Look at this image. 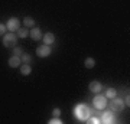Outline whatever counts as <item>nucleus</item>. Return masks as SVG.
Masks as SVG:
<instances>
[{
	"mask_svg": "<svg viewBox=\"0 0 130 124\" xmlns=\"http://www.w3.org/2000/svg\"><path fill=\"white\" fill-rule=\"evenodd\" d=\"M48 123H49V124H64V121H62L59 117H52Z\"/></svg>",
	"mask_w": 130,
	"mask_h": 124,
	"instance_id": "obj_19",
	"label": "nucleus"
},
{
	"mask_svg": "<svg viewBox=\"0 0 130 124\" xmlns=\"http://www.w3.org/2000/svg\"><path fill=\"white\" fill-rule=\"evenodd\" d=\"M7 65H9L10 68H19V66L22 65V59H20V56L12 55L9 59H7Z\"/></svg>",
	"mask_w": 130,
	"mask_h": 124,
	"instance_id": "obj_9",
	"label": "nucleus"
},
{
	"mask_svg": "<svg viewBox=\"0 0 130 124\" xmlns=\"http://www.w3.org/2000/svg\"><path fill=\"white\" fill-rule=\"evenodd\" d=\"M16 36H18V38H22V39L28 38V36H29V30H28V28H19L18 30H16Z\"/></svg>",
	"mask_w": 130,
	"mask_h": 124,
	"instance_id": "obj_14",
	"label": "nucleus"
},
{
	"mask_svg": "<svg viewBox=\"0 0 130 124\" xmlns=\"http://www.w3.org/2000/svg\"><path fill=\"white\" fill-rule=\"evenodd\" d=\"M110 107H111V110L114 111V113H119V111H121L126 105H124V101H123L121 98L114 97V98H113V101H111V104H110Z\"/></svg>",
	"mask_w": 130,
	"mask_h": 124,
	"instance_id": "obj_7",
	"label": "nucleus"
},
{
	"mask_svg": "<svg viewBox=\"0 0 130 124\" xmlns=\"http://www.w3.org/2000/svg\"><path fill=\"white\" fill-rule=\"evenodd\" d=\"M20 59H22L23 64H30V62L33 61V56L30 55V54H28V52H23L22 56H20Z\"/></svg>",
	"mask_w": 130,
	"mask_h": 124,
	"instance_id": "obj_17",
	"label": "nucleus"
},
{
	"mask_svg": "<svg viewBox=\"0 0 130 124\" xmlns=\"http://www.w3.org/2000/svg\"><path fill=\"white\" fill-rule=\"evenodd\" d=\"M100 121L104 124H113L116 121V113L113 110H106L100 114Z\"/></svg>",
	"mask_w": 130,
	"mask_h": 124,
	"instance_id": "obj_4",
	"label": "nucleus"
},
{
	"mask_svg": "<svg viewBox=\"0 0 130 124\" xmlns=\"http://www.w3.org/2000/svg\"><path fill=\"white\" fill-rule=\"evenodd\" d=\"M59 115H61L59 108H54V110H52V117H59Z\"/></svg>",
	"mask_w": 130,
	"mask_h": 124,
	"instance_id": "obj_22",
	"label": "nucleus"
},
{
	"mask_svg": "<svg viewBox=\"0 0 130 124\" xmlns=\"http://www.w3.org/2000/svg\"><path fill=\"white\" fill-rule=\"evenodd\" d=\"M124 105H127V107L130 105V95H129V92H127V95H126V100H124Z\"/></svg>",
	"mask_w": 130,
	"mask_h": 124,
	"instance_id": "obj_23",
	"label": "nucleus"
},
{
	"mask_svg": "<svg viewBox=\"0 0 130 124\" xmlns=\"http://www.w3.org/2000/svg\"><path fill=\"white\" fill-rule=\"evenodd\" d=\"M84 66L87 69H93L95 66V59H94L93 56H87L85 61H84Z\"/></svg>",
	"mask_w": 130,
	"mask_h": 124,
	"instance_id": "obj_13",
	"label": "nucleus"
},
{
	"mask_svg": "<svg viewBox=\"0 0 130 124\" xmlns=\"http://www.w3.org/2000/svg\"><path fill=\"white\" fill-rule=\"evenodd\" d=\"M74 115L75 118L79 121H87V120L93 115V111L87 104H77L74 107Z\"/></svg>",
	"mask_w": 130,
	"mask_h": 124,
	"instance_id": "obj_1",
	"label": "nucleus"
},
{
	"mask_svg": "<svg viewBox=\"0 0 130 124\" xmlns=\"http://www.w3.org/2000/svg\"><path fill=\"white\" fill-rule=\"evenodd\" d=\"M2 43H3V46H6V48H13V46H16V43H18V36H16V33H13V32L5 33V35L2 36Z\"/></svg>",
	"mask_w": 130,
	"mask_h": 124,
	"instance_id": "obj_3",
	"label": "nucleus"
},
{
	"mask_svg": "<svg viewBox=\"0 0 130 124\" xmlns=\"http://www.w3.org/2000/svg\"><path fill=\"white\" fill-rule=\"evenodd\" d=\"M6 30H7V28H6V23H0V36H3L6 33Z\"/></svg>",
	"mask_w": 130,
	"mask_h": 124,
	"instance_id": "obj_21",
	"label": "nucleus"
},
{
	"mask_svg": "<svg viewBox=\"0 0 130 124\" xmlns=\"http://www.w3.org/2000/svg\"><path fill=\"white\" fill-rule=\"evenodd\" d=\"M22 54H23V49H22V48H19V46H13V55L22 56Z\"/></svg>",
	"mask_w": 130,
	"mask_h": 124,
	"instance_id": "obj_20",
	"label": "nucleus"
},
{
	"mask_svg": "<svg viewBox=\"0 0 130 124\" xmlns=\"http://www.w3.org/2000/svg\"><path fill=\"white\" fill-rule=\"evenodd\" d=\"M52 54V48L49 45H43L42 46H38L36 48V56L38 58H48V56Z\"/></svg>",
	"mask_w": 130,
	"mask_h": 124,
	"instance_id": "obj_5",
	"label": "nucleus"
},
{
	"mask_svg": "<svg viewBox=\"0 0 130 124\" xmlns=\"http://www.w3.org/2000/svg\"><path fill=\"white\" fill-rule=\"evenodd\" d=\"M23 25H25V28H33L35 26V19L30 17V16H26L23 19Z\"/></svg>",
	"mask_w": 130,
	"mask_h": 124,
	"instance_id": "obj_16",
	"label": "nucleus"
},
{
	"mask_svg": "<svg viewBox=\"0 0 130 124\" xmlns=\"http://www.w3.org/2000/svg\"><path fill=\"white\" fill-rule=\"evenodd\" d=\"M6 28H7V30L9 32H16L19 28H20V20H19L18 17H10L7 19V22H6Z\"/></svg>",
	"mask_w": 130,
	"mask_h": 124,
	"instance_id": "obj_6",
	"label": "nucleus"
},
{
	"mask_svg": "<svg viewBox=\"0 0 130 124\" xmlns=\"http://www.w3.org/2000/svg\"><path fill=\"white\" fill-rule=\"evenodd\" d=\"M87 123H90V124H100L101 121H100V117H94V115H91V117L87 120Z\"/></svg>",
	"mask_w": 130,
	"mask_h": 124,
	"instance_id": "obj_18",
	"label": "nucleus"
},
{
	"mask_svg": "<svg viewBox=\"0 0 130 124\" xmlns=\"http://www.w3.org/2000/svg\"><path fill=\"white\" fill-rule=\"evenodd\" d=\"M42 41H43V43H45V45H54V43H55V35H54V33L52 32H46L45 33V35H42Z\"/></svg>",
	"mask_w": 130,
	"mask_h": 124,
	"instance_id": "obj_11",
	"label": "nucleus"
},
{
	"mask_svg": "<svg viewBox=\"0 0 130 124\" xmlns=\"http://www.w3.org/2000/svg\"><path fill=\"white\" fill-rule=\"evenodd\" d=\"M19 68H20V74L23 77H28V75L32 74V66H30V64H23V65H20Z\"/></svg>",
	"mask_w": 130,
	"mask_h": 124,
	"instance_id": "obj_12",
	"label": "nucleus"
},
{
	"mask_svg": "<svg viewBox=\"0 0 130 124\" xmlns=\"http://www.w3.org/2000/svg\"><path fill=\"white\" fill-rule=\"evenodd\" d=\"M88 90L93 94H98V92H101L103 90H104V87H103V84L100 82V81H91V82L88 84Z\"/></svg>",
	"mask_w": 130,
	"mask_h": 124,
	"instance_id": "obj_8",
	"label": "nucleus"
},
{
	"mask_svg": "<svg viewBox=\"0 0 130 124\" xmlns=\"http://www.w3.org/2000/svg\"><path fill=\"white\" fill-rule=\"evenodd\" d=\"M108 105V100L106 98V95H103V94H95V97L93 98V107L95 108V110H98V111H101V110H104L106 107Z\"/></svg>",
	"mask_w": 130,
	"mask_h": 124,
	"instance_id": "obj_2",
	"label": "nucleus"
},
{
	"mask_svg": "<svg viewBox=\"0 0 130 124\" xmlns=\"http://www.w3.org/2000/svg\"><path fill=\"white\" fill-rule=\"evenodd\" d=\"M104 95H106L107 100H113L114 97H117V91L114 88H107L106 92H104Z\"/></svg>",
	"mask_w": 130,
	"mask_h": 124,
	"instance_id": "obj_15",
	"label": "nucleus"
},
{
	"mask_svg": "<svg viewBox=\"0 0 130 124\" xmlns=\"http://www.w3.org/2000/svg\"><path fill=\"white\" fill-rule=\"evenodd\" d=\"M42 30H41V28H38V26H33L32 28V30L29 32V36L32 38L33 41H41L42 39Z\"/></svg>",
	"mask_w": 130,
	"mask_h": 124,
	"instance_id": "obj_10",
	"label": "nucleus"
}]
</instances>
